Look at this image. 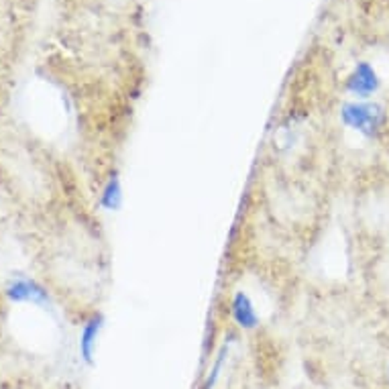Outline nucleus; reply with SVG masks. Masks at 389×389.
Returning <instances> with one entry per match:
<instances>
[{
  "label": "nucleus",
  "instance_id": "f257e3e1",
  "mask_svg": "<svg viewBox=\"0 0 389 389\" xmlns=\"http://www.w3.org/2000/svg\"><path fill=\"white\" fill-rule=\"evenodd\" d=\"M342 121L353 130H359L363 135H373V130L379 129V125H381V114L375 112L373 106L349 104L342 110Z\"/></svg>",
  "mask_w": 389,
  "mask_h": 389
},
{
  "label": "nucleus",
  "instance_id": "7ed1b4c3",
  "mask_svg": "<svg viewBox=\"0 0 389 389\" xmlns=\"http://www.w3.org/2000/svg\"><path fill=\"white\" fill-rule=\"evenodd\" d=\"M231 318L241 330H255L259 326V314L253 300L245 291H236L231 300Z\"/></svg>",
  "mask_w": 389,
  "mask_h": 389
},
{
  "label": "nucleus",
  "instance_id": "39448f33",
  "mask_svg": "<svg viewBox=\"0 0 389 389\" xmlns=\"http://www.w3.org/2000/svg\"><path fill=\"white\" fill-rule=\"evenodd\" d=\"M100 204L108 212H116L119 208L123 206V183H121L119 174H112L104 183L102 194H100Z\"/></svg>",
  "mask_w": 389,
  "mask_h": 389
},
{
  "label": "nucleus",
  "instance_id": "f03ea898",
  "mask_svg": "<svg viewBox=\"0 0 389 389\" xmlns=\"http://www.w3.org/2000/svg\"><path fill=\"white\" fill-rule=\"evenodd\" d=\"M6 296L13 302H31V304H39V306L49 304L47 289L41 286V284H37L35 280H29V277H17V280H13L6 286Z\"/></svg>",
  "mask_w": 389,
  "mask_h": 389
},
{
  "label": "nucleus",
  "instance_id": "0eeeda50",
  "mask_svg": "<svg viewBox=\"0 0 389 389\" xmlns=\"http://www.w3.org/2000/svg\"><path fill=\"white\" fill-rule=\"evenodd\" d=\"M227 357H229V346L224 344L222 349H220V353H218V359H216V363L212 367V371H208L206 379L202 381V386L198 389H214L216 388V383H218V377H220V369H222V365L227 361Z\"/></svg>",
  "mask_w": 389,
  "mask_h": 389
},
{
  "label": "nucleus",
  "instance_id": "20e7f679",
  "mask_svg": "<svg viewBox=\"0 0 389 389\" xmlns=\"http://www.w3.org/2000/svg\"><path fill=\"white\" fill-rule=\"evenodd\" d=\"M104 318L102 314H92L79 335V355L86 365L94 363V355H96V346H98V338L102 333Z\"/></svg>",
  "mask_w": 389,
  "mask_h": 389
},
{
  "label": "nucleus",
  "instance_id": "423d86ee",
  "mask_svg": "<svg viewBox=\"0 0 389 389\" xmlns=\"http://www.w3.org/2000/svg\"><path fill=\"white\" fill-rule=\"evenodd\" d=\"M349 86H351L353 94H357L359 98H367V96L375 90V76H373L371 68L361 66V68L355 72V76L351 78Z\"/></svg>",
  "mask_w": 389,
  "mask_h": 389
}]
</instances>
